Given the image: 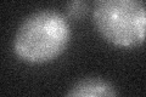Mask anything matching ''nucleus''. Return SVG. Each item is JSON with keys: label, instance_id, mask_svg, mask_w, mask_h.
<instances>
[{"label": "nucleus", "instance_id": "obj_3", "mask_svg": "<svg viewBox=\"0 0 146 97\" xmlns=\"http://www.w3.org/2000/svg\"><path fill=\"white\" fill-rule=\"evenodd\" d=\"M117 95L115 85L99 77H86L77 80L66 92V96L70 97H111Z\"/></svg>", "mask_w": 146, "mask_h": 97}, {"label": "nucleus", "instance_id": "obj_1", "mask_svg": "<svg viewBox=\"0 0 146 97\" xmlns=\"http://www.w3.org/2000/svg\"><path fill=\"white\" fill-rule=\"evenodd\" d=\"M70 40L71 27L62 13L55 10H39L27 16L18 26L13 51L23 62L48 63L65 51Z\"/></svg>", "mask_w": 146, "mask_h": 97}, {"label": "nucleus", "instance_id": "obj_4", "mask_svg": "<svg viewBox=\"0 0 146 97\" xmlns=\"http://www.w3.org/2000/svg\"><path fill=\"white\" fill-rule=\"evenodd\" d=\"M88 13V6L83 0H71L66 5V15L73 21H82Z\"/></svg>", "mask_w": 146, "mask_h": 97}, {"label": "nucleus", "instance_id": "obj_2", "mask_svg": "<svg viewBox=\"0 0 146 97\" xmlns=\"http://www.w3.org/2000/svg\"><path fill=\"white\" fill-rule=\"evenodd\" d=\"M93 23L107 43L138 48L146 41V4L144 0H95Z\"/></svg>", "mask_w": 146, "mask_h": 97}]
</instances>
